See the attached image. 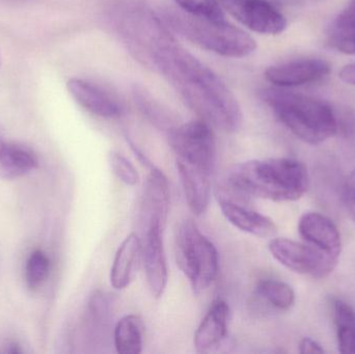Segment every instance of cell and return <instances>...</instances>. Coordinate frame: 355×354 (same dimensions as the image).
<instances>
[{
    "mask_svg": "<svg viewBox=\"0 0 355 354\" xmlns=\"http://www.w3.org/2000/svg\"><path fill=\"white\" fill-rule=\"evenodd\" d=\"M112 28L141 64L162 75L208 124L235 132L242 112L233 91L208 66L171 35L168 27L141 0H116L108 8Z\"/></svg>",
    "mask_w": 355,
    "mask_h": 354,
    "instance_id": "1",
    "label": "cell"
},
{
    "mask_svg": "<svg viewBox=\"0 0 355 354\" xmlns=\"http://www.w3.org/2000/svg\"><path fill=\"white\" fill-rule=\"evenodd\" d=\"M306 166L292 158L254 159L237 164L230 170L229 191L243 197L273 202L300 200L309 188Z\"/></svg>",
    "mask_w": 355,
    "mask_h": 354,
    "instance_id": "2",
    "label": "cell"
},
{
    "mask_svg": "<svg viewBox=\"0 0 355 354\" xmlns=\"http://www.w3.org/2000/svg\"><path fill=\"white\" fill-rule=\"evenodd\" d=\"M261 98L277 118L304 143L319 145L337 133L335 114L320 100L277 89H264Z\"/></svg>",
    "mask_w": 355,
    "mask_h": 354,
    "instance_id": "3",
    "label": "cell"
},
{
    "mask_svg": "<svg viewBox=\"0 0 355 354\" xmlns=\"http://www.w3.org/2000/svg\"><path fill=\"white\" fill-rule=\"evenodd\" d=\"M162 19L168 28L188 41L225 57H245L257 48L254 37L227 21L198 18L176 8H164Z\"/></svg>",
    "mask_w": 355,
    "mask_h": 354,
    "instance_id": "4",
    "label": "cell"
},
{
    "mask_svg": "<svg viewBox=\"0 0 355 354\" xmlns=\"http://www.w3.org/2000/svg\"><path fill=\"white\" fill-rule=\"evenodd\" d=\"M177 264L196 294L204 292L218 274V253L194 222L185 220L178 226L175 237Z\"/></svg>",
    "mask_w": 355,
    "mask_h": 354,
    "instance_id": "5",
    "label": "cell"
},
{
    "mask_svg": "<svg viewBox=\"0 0 355 354\" xmlns=\"http://www.w3.org/2000/svg\"><path fill=\"white\" fill-rule=\"evenodd\" d=\"M168 143L176 161L213 174L216 163V143L211 125L191 121L168 131Z\"/></svg>",
    "mask_w": 355,
    "mask_h": 354,
    "instance_id": "6",
    "label": "cell"
},
{
    "mask_svg": "<svg viewBox=\"0 0 355 354\" xmlns=\"http://www.w3.org/2000/svg\"><path fill=\"white\" fill-rule=\"evenodd\" d=\"M170 209V186L164 172L152 166L139 210V237L141 243L164 242Z\"/></svg>",
    "mask_w": 355,
    "mask_h": 354,
    "instance_id": "7",
    "label": "cell"
},
{
    "mask_svg": "<svg viewBox=\"0 0 355 354\" xmlns=\"http://www.w3.org/2000/svg\"><path fill=\"white\" fill-rule=\"evenodd\" d=\"M269 251L288 269L316 278H327L339 260L309 243L287 238H273L269 243Z\"/></svg>",
    "mask_w": 355,
    "mask_h": 354,
    "instance_id": "8",
    "label": "cell"
},
{
    "mask_svg": "<svg viewBox=\"0 0 355 354\" xmlns=\"http://www.w3.org/2000/svg\"><path fill=\"white\" fill-rule=\"evenodd\" d=\"M242 25L262 35H279L287 28L285 16L268 0H218Z\"/></svg>",
    "mask_w": 355,
    "mask_h": 354,
    "instance_id": "9",
    "label": "cell"
},
{
    "mask_svg": "<svg viewBox=\"0 0 355 354\" xmlns=\"http://www.w3.org/2000/svg\"><path fill=\"white\" fill-rule=\"evenodd\" d=\"M331 72L327 60L304 58L269 67L265 77L277 87H289L308 85L320 80Z\"/></svg>",
    "mask_w": 355,
    "mask_h": 354,
    "instance_id": "10",
    "label": "cell"
},
{
    "mask_svg": "<svg viewBox=\"0 0 355 354\" xmlns=\"http://www.w3.org/2000/svg\"><path fill=\"white\" fill-rule=\"evenodd\" d=\"M217 199L223 216L239 230L261 238H273L277 234V224L270 218L240 204L225 189L219 191Z\"/></svg>",
    "mask_w": 355,
    "mask_h": 354,
    "instance_id": "11",
    "label": "cell"
},
{
    "mask_svg": "<svg viewBox=\"0 0 355 354\" xmlns=\"http://www.w3.org/2000/svg\"><path fill=\"white\" fill-rule=\"evenodd\" d=\"M67 89L81 107L100 118H118L124 112L118 100L105 89L85 79H69Z\"/></svg>",
    "mask_w": 355,
    "mask_h": 354,
    "instance_id": "12",
    "label": "cell"
},
{
    "mask_svg": "<svg viewBox=\"0 0 355 354\" xmlns=\"http://www.w3.org/2000/svg\"><path fill=\"white\" fill-rule=\"evenodd\" d=\"M298 232L304 242L334 257H340L341 236L333 220L317 212H308L300 218Z\"/></svg>",
    "mask_w": 355,
    "mask_h": 354,
    "instance_id": "13",
    "label": "cell"
},
{
    "mask_svg": "<svg viewBox=\"0 0 355 354\" xmlns=\"http://www.w3.org/2000/svg\"><path fill=\"white\" fill-rule=\"evenodd\" d=\"M229 317L227 303L223 299H215L194 335V347L198 353H209L225 341Z\"/></svg>",
    "mask_w": 355,
    "mask_h": 354,
    "instance_id": "14",
    "label": "cell"
},
{
    "mask_svg": "<svg viewBox=\"0 0 355 354\" xmlns=\"http://www.w3.org/2000/svg\"><path fill=\"white\" fill-rule=\"evenodd\" d=\"M178 174L190 211L200 216L206 212L211 197L212 175L181 161H176Z\"/></svg>",
    "mask_w": 355,
    "mask_h": 354,
    "instance_id": "15",
    "label": "cell"
},
{
    "mask_svg": "<svg viewBox=\"0 0 355 354\" xmlns=\"http://www.w3.org/2000/svg\"><path fill=\"white\" fill-rule=\"evenodd\" d=\"M143 263L141 245L137 233H131L121 243L110 272L112 287L123 290L130 286L137 278L141 264Z\"/></svg>",
    "mask_w": 355,
    "mask_h": 354,
    "instance_id": "16",
    "label": "cell"
},
{
    "mask_svg": "<svg viewBox=\"0 0 355 354\" xmlns=\"http://www.w3.org/2000/svg\"><path fill=\"white\" fill-rule=\"evenodd\" d=\"M39 166L31 150L18 143H6L0 136V178L12 180L35 170Z\"/></svg>",
    "mask_w": 355,
    "mask_h": 354,
    "instance_id": "17",
    "label": "cell"
},
{
    "mask_svg": "<svg viewBox=\"0 0 355 354\" xmlns=\"http://www.w3.org/2000/svg\"><path fill=\"white\" fill-rule=\"evenodd\" d=\"M143 322L137 315H126L114 328V346L120 354H139L143 349Z\"/></svg>",
    "mask_w": 355,
    "mask_h": 354,
    "instance_id": "18",
    "label": "cell"
},
{
    "mask_svg": "<svg viewBox=\"0 0 355 354\" xmlns=\"http://www.w3.org/2000/svg\"><path fill=\"white\" fill-rule=\"evenodd\" d=\"M338 346L342 353H355V311L343 301L334 303Z\"/></svg>",
    "mask_w": 355,
    "mask_h": 354,
    "instance_id": "19",
    "label": "cell"
},
{
    "mask_svg": "<svg viewBox=\"0 0 355 354\" xmlns=\"http://www.w3.org/2000/svg\"><path fill=\"white\" fill-rule=\"evenodd\" d=\"M259 295L272 307L279 310H289L295 303L293 289L277 280H263L257 286Z\"/></svg>",
    "mask_w": 355,
    "mask_h": 354,
    "instance_id": "20",
    "label": "cell"
},
{
    "mask_svg": "<svg viewBox=\"0 0 355 354\" xmlns=\"http://www.w3.org/2000/svg\"><path fill=\"white\" fill-rule=\"evenodd\" d=\"M133 96H135V103L155 126L168 129V131L174 127L172 125V118L168 112L164 109L162 105L157 103L145 89L135 87Z\"/></svg>",
    "mask_w": 355,
    "mask_h": 354,
    "instance_id": "21",
    "label": "cell"
},
{
    "mask_svg": "<svg viewBox=\"0 0 355 354\" xmlns=\"http://www.w3.org/2000/svg\"><path fill=\"white\" fill-rule=\"evenodd\" d=\"M179 8L191 16L214 22L227 21L218 0H175Z\"/></svg>",
    "mask_w": 355,
    "mask_h": 354,
    "instance_id": "22",
    "label": "cell"
},
{
    "mask_svg": "<svg viewBox=\"0 0 355 354\" xmlns=\"http://www.w3.org/2000/svg\"><path fill=\"white\" fill-rule=\"evenodd\" d=\"M50 260L41 249H35L29 255L25 266V281L31 290L40 288L49 276Z\"/></svg>",
    "mask_w": 355,
    "mask_h": 354,
    "instance_id": "23",
    "label": "cell"
},
{
    "mask_svg": "<svg viewBox=\"0 0 355 354\" xmlns=\"http://www.w3.org/2000/svg\"><path fill=\"white\" fill-rule=\"evenodd\" d=\"M110 164L112 172L129 186H135L139 182V175L137 168L124 156L116 152L110 154Z\"/></svg>",
    "mask_w": 355,
    "mask_h": 354,
    "instance_id": "24",
    "label": "cell"
},
{
    "mask_svg": "<svg viewBox=\"0 0 355 354\" xmlns=\"http://www.w3.org/2000/svg\"><path fill=\"white\" fill-rule=\"evenodd\" d=\"M329 42L334 48L343 53L355 54V25L341 28L333 27Z\"/></svg>",
    "mask_w": 355,
    "mask_h": 354,
    "instance_id": "25",
    "label": "cell"
},
{
    "mask_svg": "<svg viewBox=\"0 0 355 354\" xmlns=\"http://www.w3.org/2000/svg\"><path fill=\"white\" fill-rule=\"evenodd\" d=\"M344 197L348 211L352 214L355 222V170L348 176L344 187Z\"/></svg>",
    "mask_w": 355,
    "mask_h": 354,
    "instance_id": "26",
    "label": "cell"
},
{
    "mask_svg": "<svg viewBox=\"0 0 355 354\" xmlns=\"http://www.w3.org/2000/svg\"><path fill=\"white\" fill-rule=\"evenodd\" d=\"M355 25V0H352L347 8L339 15L333 27L341 28V27L354 26Z\"/></svg>",
    "mask_w": 355,
    "mask_h": 354,
    "instance_id": "27",
    "label": "cell"
},
{
    "mask_svg": "<svg viewBox=\"0 0 355 354\" xmlns=\"http://www.w3.org/2000/svg\"><path fill=\"white\" fill-rule=\"evenodd\" d=\"M300 353L302 354H320L324 353V349L316 341L310 338H304L300 344Z\"/></svg>",
    "mask_w": 355,
    "mask_h": 354,
    "instance_id": "28",
    "label": "cell"
},
{
    "mask_svg": "<svg viewBox=\"0 0 355 354\" xmlns=\"http://www.w3.org/2000/svg\"><path fill=\"white\" fill-rule=\"evenodd\" d=\"M339 77L343 82L355 85V62L344 67L340 72Z\"/></svg>",
    "mask_w": 355,
    "mask_h": 354,
    "instance_id": "29",
    "label": "cell"
},
{
    "mask_svg": "<svg viewBox=\"0 0 355 354\" xmlns=\"http://www.w3.org/2000/svg\"><path fill=\"white\" fill-rule=\"evenodd\" d=\"M8 353L15 354V353H22V351H21L20 349H19V347L17 346V345L14 344V345H12V346H10V351H8Z\"/></svg>",
    "mask_w": 355,
    "mask_h": 354,
    "instance_id": "30",
    "label": "cell"
}]
</instances>
